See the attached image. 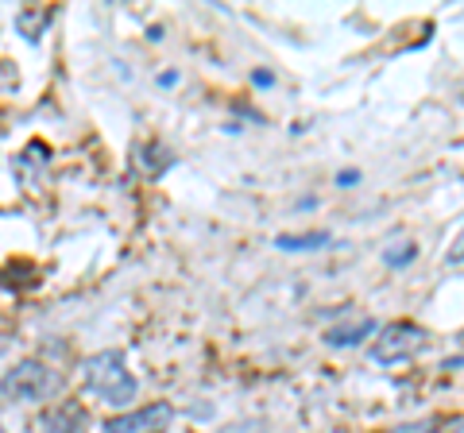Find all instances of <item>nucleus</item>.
<instances>
[{"instance_id": "1", "label": "nucleus", "mask_w": 464, "mask_h": 433, "mask_svg": "<svg viewBox=\"0 0 464 433\" xmlns=\"http://www.w3.org/2000/svg\"><path fill=\"white\" fill-rule=\"evenodd\" d=\"M85 387H90L101 402H109V407H132V399L140 391L136 375L128 371L121 349H105V352L85 360Z\"/></svg>"}, {"instance_id": "2", "label": "nucleus", "mask_w": 464, "mask_h": 433, "mask_svg": "<svg viewBox=\"0 0 464 433\" xmlns=\"http://www.w3.org/2000/svg\"><path fill=\"white\" fill-rule=\"evenodd\" d=\"M58 387H63V380H58L43 360H20V364L0 380V395L16 399V402H39V399L58 395Z\"/></svg>"}, {"instance_id": "3", "label": "nucleus", "mask_w": 464, "mask_h": 433, "mask_svg": "<svg viewBox=\"0 0 464 433\" xmlns=\"http://www.w3.org/2000/svg\"><path fill=\"white\" fill-rule=\"evenodd\" d=\"M422 344H426V333L414 322H391L380 333V341L372 344V360L391 368V364H399V360H411Z\"/></svg>"}, {"instance_id": "4", "label": "nucleus", "mask_w": 464, "mask_h": 433, "mask_svg": "<svg viewBox=\"0 0 464 433\" xmlns=\"http://www.w3.org/2000/svg\"><path fill=\"white\" fill-rule=\"evenodd\" d=\"M170 422H174V410L167 407V402H151V407H140V410L105 418L101 433H167Z\"/></svg>"}, {"instance_id": "5", "label": "nucleus", "mask_w": 464, "mask_h": 433, "mask_svg": "<svg viewBox=\"0 0 464 433\" xmlns=\"http://www.w3.org/2000/svg\"><path fill=\"white\" fill-rule=\"evenodd\" d=\"M372 333H375V322L372 317H360V322H341V325L325 329V344H333V349H353V344H364Z\"/></svg>"}, {"instance_id": "6", "label": "nucleus", "mask_w": 464, "mask_h": 433, "mask_svg": "<svg viewBox=\"0 0 464 433\" xmlns=\"http://www.w3.org/2000/svg\"><path fill=\"white\" fill-rule=\"evenodd\" d=\"M43 24H51V8H24L20 16H16V27H20L27 39H39V35H43V32H39Z\"/></svg>"}, {"instance_id": "7", "label": "nucleus", "mask_w": 464, "mask_h": 433, "mask_svg": "<svg viewBox=\"0 0 464 433\" xmlns=\"http://www.w3.org/2000/svg\"><path fill=\"white\" fill-rule=\"evenodd\" d=\"M283 252H310V248H325L329 236L325 233H310V236H279L275 240Z\"/></svg>"}, {"instance_id": "8", "label": "nucleus", "mask_w": 464, "mask_h": 433, "mask_svg": "<svg viewBox=\"0 0 464 433\" xmlns=\"http://www.w3.org/2000/svg\"><path fill=\"white\" fill-rule=\"evenodd\" d=\"M78 426H82V418H74L70 410H58L51 422H47V429L43 433H78Z\"/></svg>"}, {"instance_id": "9", "label": "nucleus", "mask_w": 464, "mask_h": 433, "mask_svg": "<svg viewBox=\"0 0 464 433\" xmlns=\"http://www.w3.org/2000/svg\"><path fill=\"white\" fill-rule=\"evenodd\" d=\"M383 259H387L391 267H406V264H411V259H414V248H411V244H399V248H391Z\"/></svg>"}, {"instance_id": "10", "label": "nucleus", "mask_w": 464, "mask_h": 433, "mask_svg": "<svg viewBox=\"0 0 464 433\" xmlns=\"http://www.w3.org/2000/svg\"><path fill=\"white\" fill-rule=\"evenodd\" d=\"M0 352H5V344H0Z\"/></svg>"}]
</instances>
